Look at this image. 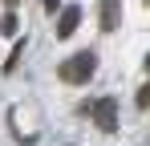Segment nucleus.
<instances>
[{"label": "nucleus", "instance_id": "nucleus-1", "mask_svg": "<svg viewBox=\"0 0 150 146\" xmlns=\"http://www.w3.org/2000/svg\"><path fill=\"white\" fill-rule=\"evenodd\" d=\"M93 69H98V53H93V49H81V53L65 57V61L57 65V77L69 81V85H85V81L93 77Z\"/></svg>", "mask_w": 150, "mask_h": 146}, {"label": "nucleus", "instance_id": "nucleus-2", "mask_svg": "<svg viewBox=\"0 0 150 146\" xmlns=\"http://www.w3.org/2000/svg\"><path fill=\"white\" fill-rule=\"evenodd\" d=\"M81 114H89V118L98 122V130H105V134H114V130H118V101H114V97L85 101V106H81Z\"/></svg>", "mask_w": 150, "mask_h": 146}, {"label": "nucleus", "instance_id": "nucleus-3", "mask_svg": "<svg viewBox=\"0 0 150 146\" xmlns=\"http://www.w3.org/2000/svg\"><path fill=\"white\" fill-rule=\"evenodd\" d=\"M77 24H81V8H77V4H65V8H61V16H57V24H53V28H57V41L73 37Z\"/></svg>", "mask_w": 150, "mask_h": 146}, {"label": "nucleus", "instance_id": "nucleus-4", "mask_svg": "<svg viewBox=\"0 0 150 146\" xmlns=\"http://www.w3.org/2000/svg\"><path fill=\"white\" fill-rule=\"evenodd\" d=\"M101 28H105V33H114V28H118V24H122V0H101Z\"/></svg>", "mask_w": 150, "mask_h": 146}, {"label": "nucleus", "instance_id": "nucleus-5", "mask_svg": "<svg viewBox=\"0 0 150 146\" xmlns=\"http://www.w3.org/2000/svg\"><path fill=\"white\" fill-rule=\"evenodd\" d=\"M16 28H21L16 12H4V16H0V37H16Z\"/></svg>", "mask_w": 150, "mask_h": 146}, {"label": "nucleus", "instance_id": "nucleus-6", "mask_svg": "<svg viewBox=\"0 0 150 146\" xmlns=\"http://www.w3.org/2000/svg\"><path fill=\"white\" fill-rule=\"evenodd\" d=\"M21 57H25V41H16V45H12V57L4 61V73H12V69H16V61H21Z\"/></svg>", "mask_w": 150, "mask_h": 146}, {"label": "nucleus", "instance_id": "nucleus-7", "mask_svg": "<svg viewBox=\"0 0 150 146\" xmlns=\"http://www.w3.org/2000/svg\"><path fill=\"white\" fill-rule=\"evenodd\" d=\"M138 110H150V85L138 89Z\"/></svg>", "mask_w": 150, "mask_h": 146}, {"label": "nucleus", "instance_id": "nucleus-8", "mask_svg": "<svg viewBox=\"0 0 150 146\" xmlns=\"http://www.w3.org/2000/svg\"><path fill=\"white\" fill-rule=\"evenodd\" d=\"M41 4H45V12H57V4H61V0H41Z\"/></svg>", "mask_w": 150, "mask_h": 146}, {"label": "nucleus", "instance_id": "nucleus-9", "mask_svg": "<svg viewBox=\"0 0 150 146\" xmlns=\"http://www.w3.org/2000/svg\"><path fill=\"white\" fill-rule=\"evenodd\" d=\"M4 4H8V12H12V8H16V4H21V0H4Z\"/></svg>", "mask_w": 150, "mask_h": 146}, {"label": "nucleus", "instance_id": "nucleus-10", "mask_svg": "<svg viewBox=\"0 0 150 146\" xmlns=\"http://www.w3.org/2000/svg\"><path fill=\"white\" fill-rule=\"evenodd\" d=\"M146 73H150V57H146Z\"/></svg>", "mask_w": 150, "mask_h": 146}, {"label": "nucleus", "instance_id": "nucleus-11", "mask_svg": "<svg viewBox=\"0 0 150 146\" xmlns=\"http://www.w3.org/2000/svg\"><path fill=\"white\" fill-rule=\"evenodd\" d=\"M146 4H150V0H146Z\"/></svg>", "mask_w": 150, "mask_h": 146}]
</instances>
